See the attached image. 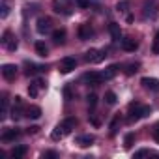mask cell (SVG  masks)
I'll return each mask as SVG.
<instances>
[{
	"mask_svg": "<svg viewBox=\"0 0 159 159\" xmlns=\"http://www.w3.org/2000/svg\"><path fill=\"white\" fill-rule=\"evenodd\" d=\"M52 41H54L56 45H62V43L66 41V30H64V28L52 30Z\"/></svg>",
	"mask_w": 159,
	"mask_h": 159,
	"instance_id": "cell-18",
	"label": "cell"
},
{
	"mask_svg": "<svg viewBox=\"0 0 159 159\" xmlns=\"http://www.w3.org/2000/svg\"><path fill=\"white\" fill-rule=\"evenodd\" d=\"M155 15H157V2L155 0H146L144 2V17L153 19Z\"/></svg>",
	"mask_w": 159,
	"mask_h": 159,
	"instance_id": "cell-8",
	"label": "cell"
},
{
	"mask_svg": "<svg viewBox=\"0 0 159 159\" xmlns=\"http://www.w3.org/2000/svg\"><path fill=\"white\" fill-rule=\"evenodd\" d=\"M38 131H39V127H38V125H30V127L26 129V133H28V135H36Z\"/></svg>",
	"mask_w": 159,
	"mask_h": 159,
	"instance_id": "cell-36",
	"label": "cell"
},
{
	"mask_svg": "<svg viewBox=\"0 0 159 159\" xmlns=\"http://www.w3.org/2000/svg\"><path fill=\"white\" fill-rule=\"evenodd\" d=\"M75 67H77V60H75L73 56H64V58L60 60V64H58V71L64 73V75L71 73Z\"/></svg>",
	"mask_w": 159,
	"mask_h": 159,
	"instance_id": "cell-3",
	"label": "cell"
},
{
	"mask_svg": "<svg viewBox=\"0 0 159 159\" xmlns=\"http://www.w3.org/2000/svg\"><path fill=\"white\" fill-rule=\"evenodd\" d=\"M153 139H155V142H159V125H155V129H153Z\"/></svg>",
	"mask_w": 159,
	"mask_h": 159,
	"instance_id": "cell-40",
	"label": "cell"
},
{
	"mask_svg": "<svg viewBox=\"0 0 159 159\" xmlns=\"http://www.w3.org/2000/svg\"><path fill=\"white\" fill-rule=\"evenodd\" d=\"M8 13H10V6H8V4H2V11H0V17L6 19V17H8Z\"/></svg>",
	"mask_w": 159,
	"mask_h": 159,
	"instance_id": "cell-34",
	"label": "cell"
},
{
	"mask_svg": "<svg viewBox=\"0 0 159 159\" xmlns=\"http://www.w3.org/2000/svg\"><path fill=\"white\" fill-rule=\"evenodd\" d=\"M105 101H107V105H114L118 101V98H116V94L112 90H109V92H105Z\"/></svg>",
	"mask_w": 159,
	"mask_h": 159,
	"instance_id": "cell-25",
	"label": "cell"
},
{
	"mask_svg": "<svg viewBox=\"0 0 159 159\" xmlns=\"http://www.w3.org/2000/svg\"><path fill=\"white\" fill-rule=\"evenodd\" d=\"M94 135H79L77 139H75V144H79L81 148H88V146H92L94 144Z\"/></svg>",
	"mask_w": 159,
	"mask_h": 159,
	"instance_id": "cell-15",
	"label": "cell"
},
{
	"mask_svg": "<svg viewBox=\"0 0 159 159\" xmlns=\"http://www.w3.org/2000/svg\"><path fill=\"white\" fill-rule=\"evenodd\" d=\"M96 52H98L96 49H90V51H88V52L84 54V60H86V62H92V64H94V60H96Z\"/></svg>",
	"mask_w": 159,
	"mask_h": 159,
	"instance_id": "cell-30",
	"label": "cell"
},
{
	"mask_svg": "<svg viewBox=\"0 0 159 159\" xmlns=\"http://www.w3.org/2000/svg\"><path fill=\"white\" fill-rule=\"evenodd\" d=\"M64 96H66V99H67V101L73 98V94H71V88H69V86H66V88H64Z\"/></svg>",
	"mask_w": 159,
	"mask_h": 159,
	"instance_id": "cell-35",
	"label": "cell"
},
{
	"mask_svg": "<svg viewBox=\"0 0 159 159\" xmlns=\"http://www.w3.org/2000/svg\"><path fill=\"white\" fill-rule=\"evenodd\" d=\"M21 116H23V98L15 96V105L11 107V118L17 122V120H21Z\"/></svg>",
	"mask_w": 159,
	"mask_h": 159,
	"instance_id": "cell-12",
	"label": "cell"
},
{
	"mask_svg": "<svg viewBox=\"0 0 159 159\" xmlns=\"http://www.w3.org/2000/svg\"><path fill=\"white\" fill-rule=\"evenodd\" d=\"M109 32H111V36H112L114 41H120L122 39V32H120V25L118 23H111L109 25Z\"/></svg>",
	"mask_w": 159,
	"mask_h": 159,
	"instance_id": "cell-19",
	"label": "cell"
},
{
	"mask_svg": "<svg viewBox=\"0 0 159 159\" xmlns=\"http://www.w3.org/2000/svg\"><path fill=\"white\" fill-rule=\"evenodd\" d=\"M105 56H107V49H101V51H98V52H96V60H94V64H99V62H103V60H105Z\"/></svg>",
	"mask_w": 159,
	"mask_h": 159,
	"instance_id": "cell-28",
	"label": "cell"
},
{
	"mask_svg": "<svg viewBox=\"0 0 159 159\" xmlns=\"http://www.w3.org/2000/svg\"><path fill=\"white\" fill-rule=\"evenodd\" d=\"M0 41H2V45H4L10 52H13V51L19 47V41H17V38L11 34V30H6V32L2 34V39H0Z\"/></svg>",
	"mask_w": 159,
	"mask_h": 159,
	"instance_id": "cell-2",
	"label": "cell"
},
{
	"mask_svg": "<svg viewBox=\"0 0 159 159\" xmlns=\"http://www.w3.org/2000/svg\"><path fill=\"white\" fill-rule=\"evenodd\" d=\"M140 84L146 90H150L153 94H159V81H157V79H153V77H142L140 79Z\"/></svg>",
	"mask_w": 159,
	"mask_h": 159,
	"instance_id": "cell-5",
	"label": "cell"
},
{
	"mask_svg": "<svg viewBox=\"0 0 159 159\" xmlns=\"http://www.w3.org/2000/svg\"><path fill=\"white\" fill-rule=\"evenodd\" d=\"M86 101H88V107H90V109H94V107L98 105V96H96V94H88Z\"/></svg>",
	"mask_w": 159,
	"mask_h": 159,
	"instance_id": "cell-29",
	"label": "cell"
},
{
	"mask_svg": "<svg viewBox=\"0 0 159 159\" xmlns=\"http://www.w3.org/2000/svg\"><path fill=\"white\" fill-rule=\"evenodd\" d=\"M26 152H28V148H26V146H23V144H19V146H15L10 153H11V157H13V159H21V157H25V155H26Z\"/></svg>",
	"mask_w": 159,
	"mask_h": 159,
	"instance_id": "cell-20",
	"label": "cell"
},
{
	"mask_svg": "<svg viewBox=\"0 0 159 159\" xmlns=\"http://www.w3.org/2000/svg\"><path fill=\"white\" fill-rule=\"evenodd\" d=\"M25 67H26V75H34V73H38V71H43L45 67H41V66H36V64H32V62H25Z\"/></svg>",
	"mask_w": 159,
	"mask_h": 159,
	"instance_id": "cell-22",
	"label": "cell"
},
{
	"mask_svg": "<svg viewBox=\"0 0 159 159\" xmlns=\"http://www.w3.org/2000/svg\"><path fill=\"white\" fill-rule=\"evenodd\" d=\"M150 152L148 150H139V152H135V157H144V155H148Z\"/></svg>",
	"mask_w": 159,
	"mask_h": 159,
	"instance_id": "cell-38",
	"label": "cell"
},
{
	"mask_svg": "<svg viewBox=\"0 0 159 159\" xmlns=\"http://www.w3.org/2000/svg\"><path fill=\"white\" fill-rule=\"evenodd\" d=\"M21 137V129H17V127H13V129H4V133H2V142H13V140H17Z\"/></svg>",
	"mask_w": 159,
	"mask_h": 159,
	"instance_id": "cell-14",
	"label": "cell"
},
{
	"mask_svg": "<svg viewBox=\"0 0 159 159\" xmlns=\"http://www.w3.org/2000/svg\"><path fill=\"white\" fill-rule=\"evenodd\" d=\"M77 36H79V39L86 41V39H90V38L94 36V30H92V26H90L88 23H84V25H81V26H79V30H77Z\"/></svg>",
	"mask_w": 159,
	"mask_h": 159,
	"instance_id": "cell-11",
	"label": "cell"
},
{
	"mask_svg": "<svg viewBox=\"0 0 159 159\" xmlns=\"http://www.w3.org/2000/svg\"><path fill=\"white\" fill-rule=\"evenodd\" d=\"M15 75H17V66L15 64H4L2 66V77L6 81H13Z\"/></svg>",
	"mask_w": 159,
	"mask_h": 159,
	"instance_id": "cell-13",
	"label": "cell"
},
{
	"mask_svg": "<svg viewBox=\"0 0 159 159\" xmlns=\"http://www.w3.org/2000/svg\"><path fill=\"white\" fill-rule=\"evenodd\" d=\"M90 122H92V125H96V127H99V120H98L96 116H92V114H90Z\"/></svg>",
	"mask_w": 159,
	"mask_h": 159,
	"instance_id": "cell-39",
	"label": "cell"
},
{
	"mask_svg": "<svg viewBox=\"0 0 159 159\" xmlns=\"http://www.w3.org/2000/svg\"><path fill=\"white\" fill-rule=\"evenodd\" d=\"M152 114V107H148V105H140V103H131L129 105V116H127V122L129 124H133V122H137V120H140V118H146V116H150Z\"/></svg>",
	"mask_w": 159,
	"mask_h": 159,
	"instance_id": "cell-1",
	"label": "cell"
},
{
	"mask_svg": "<svg viewBox=\"0 0 159 159\" xmlns=\"http://www.w3.org/2000/svg\"><path fill=\"white\" fill-rule=\"evenodd\" d=\"M133 142H135V133H127V135L124 137V146H125V148H131Z\"/></svg>",
	"mask_w": 159,
	"mask_h": 159,
	"instance_id": "cell-26",
	"label": "cell"
},
{
	"mask_svg": "<svg viewBox=\"0 0 159 159\" xmlns=\"http://www.w3.org/2000/svg\"><path fill=\"white\" fill-rule=\"evenodd\" d=\"M129 8H131V2H129V0H122V2L116 4V10H118L120 13H127Z\"/></svg>",
	"mask_w": 159,
	"mask_h": 159,
	"instance_id": "cell-24",
	"label": "cell"
},
{
	"mask_svg": "<svg viewBox=\"0 0 159 159\" xmlns=\"http://www.w3.org/2000/svg\"><path fill=\"white\" fill-rule=\"evenodd\" d=\"M34 47H36V52H38V56H43V58L47 56L49 49H47V45H45L43 41H36V45H34Z\"/></svg>",
	"mask_w": 159,
	"mask_h": 159,
	"instance_id": "cell-23",
	"label": "cell"
},
{
	"mask_svg": "<svg viewBox=\"0 0 159 159\" xmlns=\"http://www.w3.org/2000/svg\"><path fill=\"white\" fill-rule=\"evenodd\" d=\"M84 81H86L90 86H99V84L103 83V75L98 73V71H90V73L84 75Z\"/></svg>",
	"mask_w": 159,
	"mask_h": 159,
	"instance_id": "cell-9",
	"label": "cell"
},
{
	"mask_svg": "<svg viewBox=\"0 0 159 159\" xmlns=\"http://www.w3.org/2000/svg\"><path fill=\"white\" fill-rule=\"evenodd\" d=\"M116 73H118V66L116 64H112V66H109L101 75H103V81H111L112 77H116Z\"/></svg>",
	"mask_w": 159,
	"mask_h": 159,
	"instance_id": "cell-21",
	"label": "cell"
},
{
	"mask_svg": "<svg viewBox=\"0 0 159 159\" xmlns=\"http://www.w3.org/2000/svg\"><path fill=\"white\" fill-rule=\"evenodd\" d=\"M36 30H38L39 34H49V32L52 30V21H51L49 17H39L38 23H36Z\"/></svg>",
	"mask_w": 159,
	"mask_h": 159,
	"instance_id": "cell-6",
	"label": "cell"
},
{
	"mask_svg": "<svg viewBox=\"0 0 159 159\" xmlns=\"http://www.w3.org/2000/svg\"><path fill=\"white\" fill-rule=\"evenodd\" d=\"M122 49H124V51H127V52H135V51L139 49V43H137L135 39L124 38V39H122Z\"/></svg>",
	"mask_w": 159,
	"mask_h": 159,
	"instance_id": "cell-16",
	"label": "cell"
},
{
	"mask_svg": "<svg viewBox=\"0 0 159 159\" xmlns=\"http://www.w3.org/2000/svg\"><path fill=\"white\" fill-rule=\"evenodd\" d=\"M118 125H120V114H116V116L112 118V122H111V135H114V133H116Z\"/></svg>",
	"mask_w": 159,
	"mask_h": 159,
	"instance_id": "cell-27",
	"label": "cell"
},
{
	"mask_svg": "<svg viewBox=\"0 0 159 159\" xmlns=\"http://www.w3.org/2000/svg\"><path fill=\"white\" fill-rule=\"evenodd\" d=\"M52 10L56 13H62V15H69L71 13V8H69V0H52Z\"/></svg>",
	"mask_w": 159,
	"mask_h": 159,
	"instance_id": "cell-4",
	"label": "cell"
},
{
	"mask_svg": "<svg viewBox=\"0 0 159 159\" xmlns=\"http://www.w3.org/2000/svg\"><path fill=\"white\" fill-rule=\"evenodd\" d=\"M75 4H77V8L86 10V8H90V0H75Z\"/></svg>",
	"mask_w": 159,
	"mask_h": 159,
	"instance_id": "cell-31",
	"label": "cell"
},
{
	"mask_svg": "<svg viewBox=\"0 0 159 159\" xmlns=\"http://www.w3.org/2000/svg\"><path fill=\"white\" fill-rule=\"evenodd\" d=\"M69 133H71V131H69V129L64 125V122H60V124H58V125L52 129V133H51V139H52V140H60V139H64V137H66V135H69Z\"/></svg>",
	"mask_w": 159,
	"mask_h": 159,
	"instance_id": "cell-7",
	"label": "cell"
},
{
	"mask_svg": "<svg viewBox=\"0 0 159 159\" xmlns=\"http://www.w3.org/2000/svg\"><path fill=\"white\" fill-rule=\"evenodd\" d=\"M137 69H139V64H129V66H127V69H125V73H127V75H133Z\"/></svg>",
	"mask_w": 159,
	"mask_h": 159,
	"instance_id": "cell-32",
	"label": "cell"
},
{
	"mask_svg": "<svg viewBox=\"0 0 159 159\" xmlns=\"http://www.w3.org/2000/svg\"><path fill=\"white\" fill-rule=\"evenodd\" d=\"M25 116H28L30 120H38V118L41 116V109H39L38 105H30V107L25 111Z\"/></svg>",
	"mask_w": 159,
	"mask_h": 159,
	"instance_id": "cell-17",
	"label": "cell"
},
{
	"mask_svg": "<svg viewBox=\"0 0 159 159\" xmlns=\"http://www.w3.org/2000/svg\"><path fill=\"white\" fill-rule=\"evenodd\" d=\"M41 157H58V153H56L54 150H49V152H43Z\"/></svg>",
	"mask_w": 159,
	"mask_h": 159,
	"instance_id": "cell-37",
	"label": "cell"
},
{
	"mask_svg": "<svg viewBox=\"0 0 159 159\" xmlns=\"http://www.w3.org/2000/svg\"><path fill=\"white\" fill-rule=\"evenodd\" d=\"M152 51H153L155 54H159V30H157V34H155V43H153Z\"/></svg>",
	"mask_w": 159,
	"mask_h": 159,
	"instance_id": "cell-33",
	"label": "cell"
},
{
	"mask_svg": "<svg viewBox=\"0 0 159 159\" xmlns=\"http://www.w3.org/2000/svg\"><path fill=\"white\" fill-rule=\"evenodd\" d=\"M43 88H45V83L41 81V79L32 81V83L28 84V94H30V98H38V96H39V90H43Z\"/></svg>",
	"mask_w": 159,
	"mask_h": 159,
	"instance_id": "cell-10",
	"label": "cell"
}]
</instances>
